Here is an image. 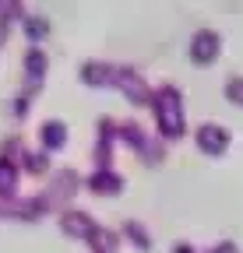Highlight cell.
Here are the masks:
<instances>
[{
    "instance_id": "obj_2",
    "label": "cell",
    "mask_w": 243,
    "mask_h": 253,
    "mask_svg": "<svg viewBox=\"0 0 243 253\" xmlns=\"http://www.w3.org/2000/svg\"><path fill=\"white\" fill-rule=\"evenodd\" d=\"M64 232H71V236H78V239H85V243H92L99 253H109V250L116 246V236H113V232H102L92 218L74 214V211L64 218Z\"/></svg>"
},
{
    "instance_id": "obj_8",
    "label": "cell",
    "mask_w": 243,
    "mask_h": 253,
    "mask_svg": "<svg viewBox=\"0 0 243 253\" xmlns=\"http://www.w3.org/2000/svg\"><path fill=\"white\" fill-rule=\"evenodd\" d=\"M14 179H18V169L7 158H0V194H14Z\"/></svg>"
},
{
    "instance_id": "obj_3",
    "label": "cell",
    "mask_w": 243,
    "mask_h": 253,
    "mask_svg": "<svg viewBox=\"0 0 243 253\" xmlns=\"http://www.w3.org/2000/svg\"><path fill=\"white\" fill-rule=\"evenodd\" d=\"M197 148H201L204 155H226V148H229V134L219 130L215 123H204L201 130H197Z\"/></svg>"
},
{
    "instance_id": "obj_9",
    "label": "cell",
    "mask_w": 243,
    "mask_h": 253,
    "mask_svg": "<svg viewBox=\"0 0 243 253\" xmlns=\"http://www.w3.org/2000/svg\"><path fill=\"white\" fill-rule=\"evenodd\" d=\"M124 232H127V236H131V239H134V243H138L141 250H151V239H148V232H145L141 225H134V221H127V225H124Z\"/></svg>"
},
{
    "instance_id": "obj_6",
    "label": "cell",
    "mask_w": 243,
    "mask_h": 253,
    "mask_svg": "<svg viewBox=\"0 0 243 253\" xmlns=\"http://www.w3.org/2000/svg\"><path fill=\"white\" fill-rule=\"evenodd\" d=\"M64 141H67V130H64V123H60V120H53V123L43 126V144H46L49 151L64 148Z\"/></svg>"
},
{
    "instance_id": "obj_4",
    "label": "cell",
    "mask_w": 243,
    "mask_h": 253,
    "mask_svg": "<svg viewBox=\"0 0 243 253\" xmlns=\"http://www.w3.org/2000/svg\"><path fill=\"white\" fill-rule=\"evenodd\" d=\"M191 53H194V60H197V63H208L211 56L219 53V39L211 36V32H201V36L191 42Z\"/></svg>"
},
{
    "instance_id": "obj_10",
    "label": "cell",
    "mask_w": 243,
    "mask_h": 253,
    "mask_svg": "<svg viewBox=\"0 0 243 253\" xmlns=\"http://www.w3.org/2000/svg\"><path fill=\"white\" fill-rule=\"evenodd\" d=\"M226 95H229V102H233V106H243V78H233L229 88H226Z\"/></svg>"
},
{
    "instance_id": "obj_1",
    "label": "cell",
    "mask_w": 243,
    "mask_h": 253,
    "mask_svg": "<svg viewBox=\"0 0 243 253\" xmlns=\"http://www.w3.org/2000/svg\"><path fill=\"white\" fill-rule=\"evenodd\" d=\"M155 113H159V130H162L169 141L184 137V99H180L176 88H162V91H159Z\"/></svg>"
},
{
    "instance_id": "obj_7",
    "label": "cell",
    "mask_w": 243,
    "mask_h": 253,
    "mask_svg": "<svg viewBox=\"0 0 243 253\" xmlns=\"http://www.w3.org/2000/svg\"><path fill=\"white\" fill-rule=\"evenodd\" d=\"M92 190L96 194H120V190H124V179L113 176V172H96L92 176Z\"/></svg>"
},
{
    "instance_id": "obj_5",
    "label": "cell",
    "mask_w": 243,
    "mask_h": 253,
    "mask_svg": "<svg viewBox=\"0 0 243 253\" xmlns=\"http://www.w3.org/2000/svg\"><path fill=\"white\" fill-rule=\"evenodd\" d=\"M116 81L124 84V91L131 95V102H138V106H145V102H148V88H145V81H141V78H134L131 71H120V74H116Z\"/></svg>"
}]
</instances>
